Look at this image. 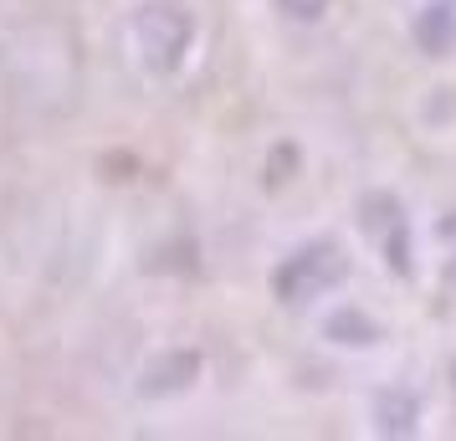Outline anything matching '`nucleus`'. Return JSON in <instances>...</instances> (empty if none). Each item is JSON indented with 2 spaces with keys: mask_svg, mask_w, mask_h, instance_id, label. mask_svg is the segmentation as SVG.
I'll return each mask as SVG.
<instances>
[{
  "mask_svg": "<svg viewBox=\"0 0 456 441\" xmlns=\"http://www.w3.org/2000/svg\"><path fill=\"white\" fill-rule=\"evenodd\" d=\"M329 339H338V344H379V323H370L364 314H338L329 318Z\"/></svg>",
  "mask_w": 456,
  "mask_h": 441,
  "instance_id": "obj_7",
  "label": "nucleus"
},
{
  "mask_svg": "<svg viewBox=\"0 0 456 441\" xmlns=\"http://www.w3.org/2000/svg\"><path fill=\"white\" fill-rule=\"evenodd\" d=\"M364 232H370V241L385 252V262H390V273H411V221H405V210H400V200H395L390 190H374V195H364Z\"/></svg>",
  "mask_w": 456,
  "mask_h": 441,
  "instance_id": "obj_3",
  "label": "nucleus"
},
{
  "mask_svg": "<svg viewBox=\"0 0 456 441\" xmlns=\"http://www.w3.org/2000/svg\"><path fill=\"white\" fill-rule=\"evenodd\" d=\"M411 37L426 57H452L456 52V0H426L411 21Z\"/></svg>",
  "mask_w": 456,
  "mask_h": 441,
  "instance_id": "obj_4",
  "label": "nucleus"
},
{
  "mask_svg": "<svg viewBox=\"0 0 456 441\" xmlns=\"http://www.w3.org/2000/svg\"><path fill=\"white\" fill-rule=\"evenodd\" d=\"M374 416V431H385V437H415V426H420V400L405 390V385H385L370 405Z\"/></svg>",
  "mask_w": 456,
  "mask_h": 441,
  "instance_id": "obj_5",
  "label": "nucleus"
},
{
  "mask_svg": "<svg viewBox=\"0 0 456 441\" xmlns=\"http://www.w3.org/2000/svg\"><path fill=\"white\" fill-rule=\"evenodd\" d=\"M452 396H456V359H452Z\"/></svg>",
  "mask_w": 456,
  "mask_h": 441,
  "instance_id": "obj_9",
  "label": "nucleus"
},
{
  "mask_svg": "<svg viewBox=\"0 0 456 441\" xmlns=\"http://www.w3.org/2000/svg\"><path fill=\"white\" fill-rule=\"evenodd\" d=\"M195 375H200V359L190 355V349H175V355H159L149 364L139 390H144V396H169V390H185Z\"/></svg>",
  "mask_w": 456,
  "mask_h": 441,
  "instance_id": "obj_6",
  "label": "nucleus"
},
{
  "mask_svg": "<svg viewBox=\"0 0 456 441\" xmlns=\"http://www.w3.org/2000/svg\"><path fill=\"white\" fill-rule=\"evenodd\" d=\"M128 46L149 78H175L195 46V16L180 0H144L128 21Z\"/></svg>",
  "mask_w": 456,
  "mask_h": 441,
  "instance_id": "obj_1",
  "label": "nucleus"
},
{
  "mask_svg": "<svg viewBox=\"0 0 456 441\" xmlns=\"http://www.w3.org/2000/svg\"><path fill=\"white\" fill-rule=\"evenodd\" d=\"M349 252H344V241H333V236H313L303 247H292L277 267H272V293L277 303H288V308H308L318 298H329L333 288H344L349 282Z\"/></svg>",
  "mask_w": 456,
  "mask_h": 441,
  "instance_id": "obj_2",
  "label": "nucleus"
},
{
  "mask_svg": "<svg viewBox=\"0 0 456 441\" xmlns=\"http://www.w3.org/2000/svg\"><path fill=\"white\" fill-rule=\"evenodd\" d=\"M288 21H297V26H318L323 16H329V5L333 0H272Z\"/></svg>",
  "mask_w": 456,
  "mask_h": 441,
  "instance_id": "obj_8",
  "label": "nucleus"
}]
</instances>
